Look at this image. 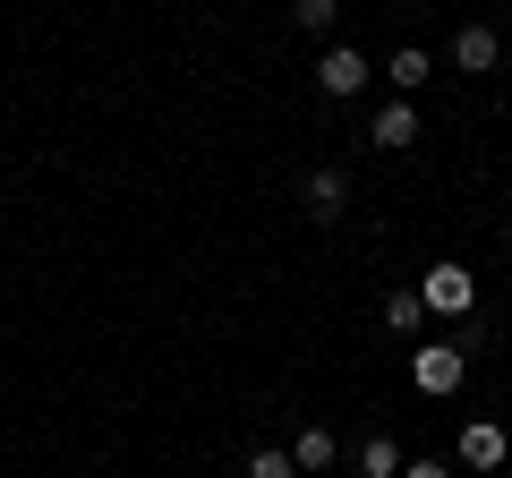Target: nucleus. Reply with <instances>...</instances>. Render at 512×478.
<instances>
[{
    "instance_id": "f257e3e1",
    "label": "nucleus",
    "mask_w": 512,
    "mask_h": 478,
    "mask_svg": "<svg viewBox=\"0 0 512 478\" xmlns=\"http://www.w3.org/2000/svg\"><path fill=\"white\" fill-rule=\"evenodd\" d=\"M461 368H470V342H419L410 385H419V393H461Z\"/></svg>"
},
{
    "instance_id": "f03ea898",
    "label": "nucleus",
    "mask_w": 512,
    "mask_h": 478,
    "mask_svg": "<svg viewBox=\"0 0 512 478\" xmlns=\"http://www.w3.org/2000/svg\"><path fill=\"white\" fill-rule=\"evenodd\" d=\"M419 299H427V316H470L478 308V274H461V265H427Z\"/></svg>"
},
{
    "instance_id": "7ed1b4c3",
    "label": "nucleus",
    "mask_w": 512,
    "mask_h": 478,
    "mask_svg": "<svg viewBox=\"0 0 512 478\" xmlns=\"http://www.w3.org/2000/svg\"><path fill=\"white\" fill-rule=\"evenodd\" d=\"M410 137H419V111H410V94H393V103L367 120V146H384V154H402Z\"/></svg>"
},
{
    "instance_id": "20e7f679",
    "label": "nucleus",
    "mask_w": 512,
    "mask_h": 478,
    "mask_svg": "<svg viewBox=\"0 0 512 478\" xmlns=\"http://www.w3.org/2000/svg\"><path fill=\"white\" fill-rule=\"evenodd\" d=\"M495 60H504V43H495V26H461V35H453V69H461V77H487Z\"/></svg>"
},
{
    "instance_id": "39448f33",
    "label": "nucleus",
    "mask_w": 512,
    "mask_h": 478,
    "mask_svg": "<svg viewBox=\"0 0 512 478\" xmlns=\"http://www.w3.org/2000/svg\"><path fill=\"white\" fill-rule=\"evenodd\" d=\"M316 77H325V94H359L367 86V60L350 52V43H333V52L316 60Z\"/></svg>"
},
{
    "instance_id": "423d86ee",
    "label": "nucleus",
    "mask_w": 512,
    "mask_h": 478,
    "mask_svg": "<svg viewBox=\"0 0 512 478\" xmlns=\"http://www.w3.org/2000/svg\"><path fill=\"white\" fill-rule=\"evenodd\" d=\"M461 461H470V470H495V461H504V427L470 419V427H461Z\"/></svg>"
},
{
    "instance_id": "0eeeda50",
    "label": "nucleus",
    "mask_w": 512,
    "mask_h": 478,
    "mask_svg": "<svg viewBox=\"0 0 512 478\" xmlns=\"http://www.w3.org/2000/svg\"><path fill=\"white\" fill-rule=\"evenodd\" d=\"M342 197H350V180H342V171H308V214H316V222H333V214H342Z\"/></svg>"
},
{
    "instance_id": "6e6552de",
    "label": "nucleus",
    "mask_w": 512,
    "mask_h": 478,
    "mask_svg": "<svg viewBox=\"0 0 512 478\" xmlns=\"http://www.w3.org/2000/svg\"><path fill=\"white\" fill-rule=\"evenodd\" d=\"M359 470L367 478H402V444H393V436H367L359 444Z\"/></svg>"
},
{
    "instance_id": "1a4fd4ad",
    "label": "nucleus",
    "mask_w": 512,
    "mask_h": 478,
    "mask_svg": "<svg viewBox=\"0 0 512 478\" xmlns=\"http://www.w3.org/2000/svg\"><path fill=\"white\" fill-rule=\"evenodd\" d=\"M291 461H299V470H333V436H325V427H299V436H291Z\"/></svg>"
},
{
    "instance_id": "9d476101",
    "label": "nucleus",
    "mask_w": 512,
    "mask_h": 478,
    "mask_svg": "<svg viewBox=\"0 0 512 478\" xmlns=\"http://www.w3.org/2000/svg\"><path fill=\"white\" fill-rule=\"evenodd\" d=\"M384 325H393V333H419L427 325V299L419 291H393V299H384Z\"/></svg>"
},
{
    "instance_id": "9b49d317",
    "label": "nucleus",
    "mask_w": 512,
    "mask_h": 478,
    "mask_svg": "<svg viewBox=\"0 0 512 478\" xmlns=\"http://www.w3.org/2000/svg\"><path fill=\"white\" fill-rule=\"evenodd\" d=\"M427 77H436V60H427L419 43H410V52H393V94H410V86H427Z\"/></svg>"
},
{
    "instance_id": "f8f14e48",
    "label": "nucleus",
    "mask_w": 512,
    "mask_h": 478,
    "mask_svg": "<svg viewBox=\"0 0 512 478\" xmlns=\"http://www.w3.org/2000/svg\"><path fill=\"white\" fill-rule=\"evenodd\" d=\"M333 9H342V0H291V18L308 26V35H325V26H333Z\"/></svg>"
},
{
    "instance_id": "ddd939ff",
    "label": "nucleus",
    "mask_w": 512,
    "mask_h": 478,
    "mask_svg": "<svg viewBox=\"0 0 512 478\" xmlns=\"http://www.w3.org/2000/svg\"><path fill=\"white\" fill-rule=\"evenodd\" d=\"M248 478H299V461H291V453H256Z\"/></svg>"
},
{
    "instance_id": "4468645a",
    "label": "nucleus",
    "mask_w": 512,
    "mask_h": 478,
    "mask_svg": "<svg viewBox=\"0 0 512 478\" xmlns=\"http://www.w3.org/2000/svg\"><path fill=\"white\" fill-rule=\"evenodd\" d=\"M402 478H453L444 461H402Z\"/></svg>"
},
{
    "instance_id": "2eb2a0df",
    "label": "nucleus",
    "mask_w": 512,
    "mask_h": 478,
    "mask_svg": "<svg viewBox=\"0 0 512 478\" xmlns=\"http://www.w3.org/2000/svg\"><path fill=\"white\" fill-rule=\"evenodd\" d=\"M504 239H512V222H504Z\"/></svg>"
}]
</instances>
